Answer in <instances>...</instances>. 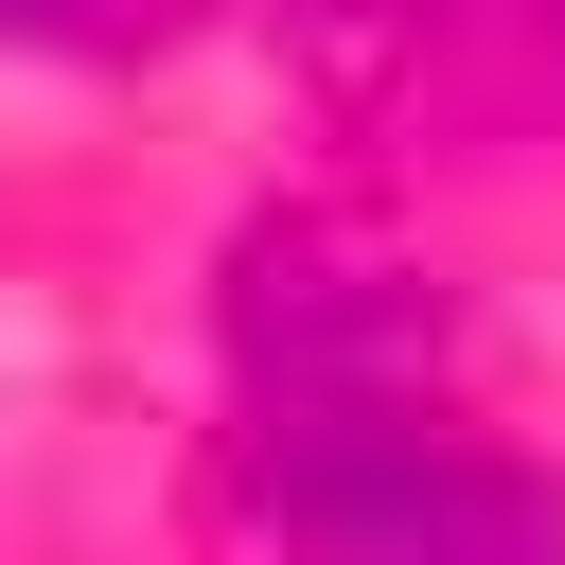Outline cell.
<instances>
[{
    "instance_id": "6da1fadb",
    "label": "cell",
    "mask_w": 565,
    "mask_h": 565,
    "mask_svg": "<svg viewBox=\"0 0 565 565\" xmlns=\"http://www.w3.org/2000/svg\"><path fill=\"white\" fill-rule=\"evenodd\" d=\"M247 530L265 565H565V494L494 441H459L424 388L265 406L247 424Z\"/></svg>"
},
{
    "instance_id": "7a4b0ae2",
    "label": "cell",
    "mask_w": 565,
    "mask_h": 565,
    "mask_svg": "<svg viewBox=\"0 0 565 565\" xmlns=\"http://www.w3.org/2000/svg\"><path fill=\"white\" fill-rule=\"evenodd\" d=\"M230 353L247 406H353V388H424V300L371 230H265L230 265Z\"/></svg>"
},
{
    "instance_id": "3957f363",
    "label": "cell",
    "mask_w": 565,
    "mask_h": 565,
    "mask_svg": "<svg viewBox=\"0 0 565 565\" xmlns=\"http://www.w3.org/2000/svg\"><path fill=\"white\" fill-rule=\"evenodd\" d=\"M212 0H0V53H71V71H141L177 53Z\"/></svg>"
}]
</instances>
